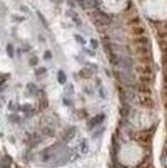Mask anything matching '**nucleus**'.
<instances>
[{
	"mask_svg": "<svg viewBox=\"0 0 167 168\" xmlns=\"http://www.w3.org/2000/svg\"><path fill=\"white\" fill-rule=\"evenodd\" d=\"M144 8L153 19H167V0H144Z\"/></svg>",
	"mask_w": 167,
	"mask_h": 168,
	"instance_id": "nucleus-1",
	"label": "nucleus"
},
{
	"mask_svg": "<svg viewBox=\"0 0 167 168\" xmlns=\"http://www.w3.org/2000/svg\"><path fill=\"white\" fill-rule=\"evenodd\" d=\"M103 2L111 12H120L126 6V0H103Z\"/></svg>",
	"mask_w": 167,
	"mask_h": 168,
	"instance_id": "nucleus-2",
	"label": "nucleus"
}]
</instances>
